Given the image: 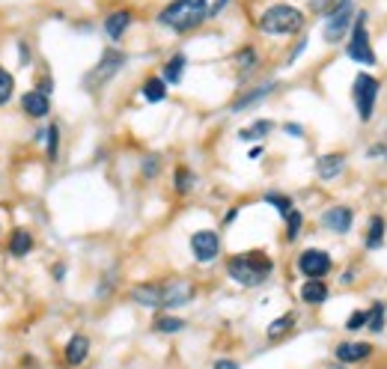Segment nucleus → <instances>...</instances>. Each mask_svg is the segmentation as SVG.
I'll return each mask as SVG.
<instances>
[{"mask_svg": "<svg viewBox=\"0 0 387 369\" xmlns=\"http://www.w3.org/2000/svg\"><path fill=\"white\" fill-rule=\"evenodd\" d=\"M227 274H230L232 283H239L244 289H254V286H262L274 274V262L262 250L235 253V257L227 259Z\"/></svg>", "mask_w": 387, "mask_h": 369, "instance_id": "f257e3e1", "label": "nucleus"}, {"mask_svg": "<svg viewBox=\"0 0 387 369\" xmlns=\"http://www.w3.org/2000/svg\"><path fill=\"white\" fill-rule=\"evenodd\" d=\"M209 18V4L206 0H170V4L158 12V24L170 27L176 33H188L199 27Z\"/></svg>", "mask_w": 387, "mask_h": 369, "instance_id": "f03ea898", "label": "nucleus"}, {"mask_svg": "<svg viewBox=\"0 0 387 369\" xmlns=\"http://www.w3.org/2000/svg\"><path fill=\"white\" fill-rule=\"evenodd\" d=\"M304 27V12L292 4H274L259 15V30L268 36H289Z\"/></svg>", "mask_w": 387, "mask_h": 369, "instance_id": "7ed1b4c3", "label": "nucleus"}, {"mask_svg": "<svg viewBox=\"0 0 387 369\" xmlns=\"http://www.w3.org/2000/svg\"><path fill=\"white\" fill-rule=\"evenodd\" d=\"M355 0H336V4L324 12V42L328 45H340L348 33H352V24H355Z\"/></svg>", "mask_w": 387, "mask_h": 369, "instance_id": "20e7f679", "label": "nucleus"}, {"mask_svg": "<svg viewBox=\"0 0 387 369\" xmlns=\"http://www.w3.org/2000/svg\"><path fill=\"white\" fill-rule=\"evenodd\" d=\"M346 57L360 63V66H376V51L369 45V33H367V12H358L352 33L346 42Z\"/></svg>", "mask_w": 387, "mask_h": 369, "instance_id": "39448f33", "label": "nucleus"}, {"mask_svg": "<svg viewBox=\"0 0 387 369\" xmlns=\"http://www.w3.org/2000/svg\"><path fill=\"white\" fill-rule=\"evenodd\" d=\"M379 93H381L379 78H372V75H367V72H360L358 78H355V84H352V98H355V108H358L360 122H369V119H372Z\"/></svg>", "mask_w": 387, "mask_h": 369, "instance_id": "423d86ee", "label": "nucleus"}, {"mask_svg": "<svg viewBox=\"0 0 387 369\" xmlns=\"http://www.w3.org/2000/svg\"><path fill=\"white\" fill-rule=\"evenodd\" d=\"M122 66H126V54H122V51H117V48H107L105 54H102V60H98V66H96L93 72H86V78H84L86 90H96V86L110 84V81H114V75H117Z\"/></svg>", "mask_w": 387, "mask_h": 369, "instance_id": "0eeeda50", "label": "nucleus"}, {"mask_svg": "<svg viewBox=\"0 0 387 369\" xmlns=\"http://www.w3.org/2000/svg\"><path fill=\"white\" fill-rule=\"evenodd\" d=\"M194 292H197V289H194L191 280H182V277L161 280V313L191 304V301H194Z\"/></svg>", "mask_w": 387, "mask_h": 369, "instance_id": "6e6552de", "label": "nucleus"}, {"mask_svg": "<svg viewBox=\"0 0 387 369\" xmlns=\"http://www.w3.org/2000/svg\"><path fill=\"white\" fill-rule=\"evenodd\" d=\"M334 259L319 247H307L298 253V271H301L307 280H324V274H331Z\"/></svg>", "mask_w": 387, "mask_h": 369, "instance_id": "1a4fd4ad", "label": "nucleus"}, {"mask_svg": "<svg viewBox=\"0 0 387 369\" xmlns=\"http://www.w3.org/2000/svg\"><path fill=\"white\" fill-rule=\"evenodd\" d=\"M191 253L197 262H215L221 257V235L211 230H199L191 235Z\"/></svg>", "mask_w": 387, "mask_h": 369, "instance_id": "9d476101", "label": "nucleus"}, {"mask_svg": "<svg viewBox=\"0 0 387 369\" xmlns=\"http://www.w3.org/2000/svg\"><path fill=\"white\" fill-rule=\"evenodd\" d=\"M352 224H355V212L348 206H331V209L322 212V226H324V230H331V233H336V235L348 233V230H352Z\"/></svg>", "mask_w": 387, "mask_h": 369, "instance_id": "9b49d317", "label": "nucleus"}, {"mask_svg": "<svg viewBox=\"0 0 387 369\" xmlns=\"http://www.w3.org/2000/svg\"><path fill=\"white\" fill-rule=\"evenodd\" d=\"M21 110H24V117H30V119H45L48 113H51V96H45L33 86V90L21 96Z\"/></svg>", "mask_w": 387, "mask_h": 369, "instance_id": "f8f14e48", "label": "nucleus"}, {"mask_svg": "<svg viewBox=\"0 0 387 369\" xmlns=\"http://www.w3.org/2000/svg\"><path fill=\"white\" fill-rule=\"evenodd\" d=\"M131 301L149 310H161V280H149V283H137L131 289Z\"/></svg>", "mask_w": 387, "mask_h": 369, "instance_id": "ddd939ff", "label": "nucleus"}, {"mask_svg": "<svg viewBox=\"0 0 387 369\" xmlns=\"http://www.w3.org/2000/svg\"><path fill=\"white\" fill-rule=\"evenodd\" d=\"M131 21H134V15H131V9H114L110 15L105 18V36L110 42H119L122 36H126V30L131 27Z\"/></svg>", "mask_w": 387, "mask_h": 369, "instance_id": "4468645a", "label": "nucleus"}, {"mask_svg": "<svg viewBox=\"0 0 387 369\" xmlns=\"http://www.w3.org/2000/svg\"><path fill=\"white\" fill-rule=\"evenodd\" d=\"M86 358H90V337L86 334H72L66 349H63V361L69 366H81L86 363Z\"/></svg>", "mask_w": 387, "mask_h": 369, "instance_id": "2eb2a0df", "label": "nucleus"}, {"mask_svg": "<svg viewBox=\"0 0 387 369\" xmlns=\"http://www.w3.org/2000/svg\"><path fill=\"white\" fill-rule=\"evenodd\" d=\"M343 170H346V155H343V152H328V155H322L316 161V176L324 179V182L336 179Z\"/></svg>", "mask_w": 387, "mask_h": 369, "instance_id": "dca6fc26", "label": "nucleus"}, {"mask_svg": "<svg viewBox=\"0 0 387 369\" xmlns=\"http://www.w3.org/2000/svg\"><path fill=\"white\" fill-rule=\"evenodd\" d=\"M334 354L340 363H360L372 354V346L369 342H340V346L334 349Z\"/></svg>", "mask_w": 387, "mask_h": 369, "instance_id": "f3484780", "label": "nucleus"}, {"mask_svg": "<svg viewBox=\"0 0 387 369\" xmlns=\"http://www.w3.org/2000/svg\"><path fill=\"white\" fill-rule=\"evenodd\" d=\"M298 295H301V301L310 304V307H319V304H324V301L331 298V289H328L324 280H304Z\"/></svg>", "mask_w": 387, "mask_h": 369, "instance_id": "a211bd4d", "label": "nucleus"}, {"mask_svg": "<svg viewBox=\"0 0 387 369\" xmlns=\"http://www.w3.org/2000/svg\"><path fill=\"white\" fill-rule=\"evenodd\" d=\"M30 250H33V233H30V230H24V226L12 230V235H9V257L24 259Z\"/></svg>", "mask_w": 387, "mask_h": 369, "instance_id": "6ab92c4d", "label": "nucleus"}, {"mask_svg": "<svg viewBox=\"0 0 387 369\" xmlns=\"http://www.w3.org/2000/svg\"><path fill=\"white\" fill-rule=\"evenodd\" d=\"M274 86H277V84H274V81H268V84H262V86H254V90H247L242 98H235L232 101V113H239V110H247V108H251V105H256V101H262V98H265V96H271L274 93Z\"/></svg>", "mask_w": 387, "mask_h": 369, "instance_id": "aec40b11", "label": "nucleus"}, {"mask_svg": "<svg viewBox=\"0 0 387 369\" xmlns=\"http://www.w3.org/2000/svg\"><path fill=\"white\" fill-rule=\"evenodd\" d=\"M232 66H235V72H239V75L254 72V69L259 66V54H256V48H254V45L239 48V51L232 54Z\"/></svg>", "mask_w": 387, "mask_h": 369, "instance_id": "412c9836", "label": "nucleus"}, {"mask_svg": "<svg viewBox=\"0 0 387 369\" xmlns=\"http://www.w3.org/2000/svg\"><path fill=\"white\" fill-rule=\"evenodd\" d=\"M185 69H188V57H185V54H173V57L167 60L164 72H161V78H164L167 86H170V84H182Z\"/></svg>", "mask_w": 387, "mask_h": 369, "instance_id": "4be33fe9", "label": "nucleus"}, {"mask_svg": "<svg viewBox=\"0 0 387 369\" xmlns=\"http://www.w3.org/2000/svg\"><path fill=\"white\" fill-rule=\"evenodd\" d=\"M152 330L155 334H179V330H185V319H179L176 313H158Z\"/></svg>", "mask_w": 387, "mask_h": 369, "instance_id": "5701e85b", "label": "nucleus"}, {"mask_svg": "<svg viewBox=\"0 0 387 369\" xmlns=\"http://www.w3.org/2000/svg\"><path fill=\"white\" fill-rule=\"evenodd\" d=\"M140 93H143V98L149 101V105H161V101L167 98V84H164V78H146Z\"/></svg>", "mask_w": 387, "mask_h": 369, "instance_id": "b1692460", "label": "nucleus"}, {"mask_svg": "<svg viewBox=\"0 0 387 369\" xmlns=\"http://www.w3.org/2000/svg\"><path fill=\"white\" fill-rule=\"evenodd\" d=\"M295 322H298L295 313H283V316H277V319H274V322L265 328V337H268L271 342L280 339V337H286V334H289V330L295 328Z\"/></svg>", "mask_w": 387, "mask_h": 369, "instance_id": "393cba45", "label": "nucleus"}, {"mask_svg": "<svg viewBox=\"0 0 387 369\" xmlns=\"http://www.w3.org/2000/svg\"><path fill=\"white\" fill-rule=\"evenodd\" d=\"M384 218L381 214H372L369 218V233H367V250H379L384 245Z\"/></svg>", "mask_w": 387, "mask_h": 369, "instance_id": "a878e982", "label": "nucleus"}, {"mask_svg": "<svg viewBox=\"0 0 387 369\" xmlns=\"http://www.w3.org/2000/svg\"><path fill=\"white\" fill-rule=\"evenodd\" d=\"M45 152H48V161L60 158V125L57 122H51L45 129Z\"/></svg>", "mask_w": 387, "mask_h": 369, "instance_id": "bb28decb", "label": "nucleus"}, {"mask_svg": "<svg viewBox=\"0 0 387 369\" xmlns=\"http://www.w3.org/2000/svg\"><path fill=\"white\" fill-rule=\"evenodd\" d=\"M173 188H176L179 197L191 194V188H194V173H191L188 167H176V173H173Z\"/></svg>", "mask_w": 387, "mask_h": 369, "instance_id": "cd10ccee", "label": "nucleus"}, {"mask_svg": "<svg viewBox=\"0 0 387 369\" xmlns=\"http://www.w3.org/2000/svg\"><path fill=\"white\" fill-rule=\"evenodd\" d=\"M271 129H274V122H271V119H256L254 125H247V129H242V131H239V137H242V140H262V137H265Z\"/></svg>", "mask_w": 387, "mask_h": 369, "instance_id": "c85d7f7f", "label": "nucleus"}, {"mask_svg": "<svg viewBox=\"0 0 387 369\" xmlns=\"http://www.w3.org/2000/svg\"><path fill=\"white\" fill-rule=\"evenodd\" d=\"M384 304L381 301H376V304H372V307H369V313H367V328L369 330H376V334H381V330H384Z\"/></svg>", "mask_w": 387, "mask_h": 369, "instance_id": "c756f323", "label": "nucleus"}, {"mask_svg": "<svg viewBox=\"0 0 387 369\" xmlns=\"http://www.w3.org/2000/svg\"><path fill=\"white\" fill-rule=\"evenodd\" d=\"M301 226H304V214L292 209L289 214H286V241H295L298 235H301Z\"/></svg>", "mask_w": 387, "mask_h": 369, "instance_id": "7c9ffc66", "label": "nucleus"}, {"mask_svg": "<svg viewBox=\"0 0 387 369\" xmlns=\"http://www.w3.org/2000/svg\"><path fill=\"white\" fill-rule=\"evenodd\" d=\"M12 93H15V78H12V72H6L0 66V108L12 98Z\"/></svg>", "mask_w": 387, "mask_h": 369, "instance_id": "2f4dec72", "label": "nucleus"}, {"mask_svg": "<svg viewBox=\"0 0 387 369\" xmlns=\"http://www.w3.org/2000/svg\"><path fill=\"white\" fill-rule=\"evenodd\" d=\"M262 200H265L268 206H274V209H277V212L283 214V218H286V214H289V212L295 209V206H292V197H286V194H265Z\"/></svg>", "mask_w": 387, "mask_h": 369, "instance_id": "473e14b6", "label": "nucleus"}, {"mask_svg": "<svg viewBox=\"0 0 387 369\" xmlns=\"http://www.w3.org/2000/svg\"><path fill=\"white\" fill-rule=\"evenodd\" d=\"M161 170V158L158 155H149L143 161V179H155V173Z\"/></svg>", "mask_w": 387, "mask_h": 369, "instance_id": "72a5a7b5", "label": "nucleus"}, {"mask_svg": "<svg viewBox=\"0 0 387 369\" xmlns=\"http://www.w3.org/2000/svg\"><path fill=\"white\" fill-rule=\"evenodd\" d=\"M346 328H348V330H360V328H367V313H364V310L352 313V316L346 319Z\"/></svg>", "mask_w": 387, "mask_h": 369, "instance_id": "f704fd0d", "label": "nucleus"}, {"mask_svg": "<svg viewBox=\"0 0 387 369\" xmlns=\"http://www.w3.org/2000/svg\"><path fill=\"white\" fill-rule=\"evenodd\" d=\"M230 4V0H215V4H211L209 6V18H218L221 15V12H223V6H227Z\"/></svg>", "mask_w": 387, "mask_h": 369, "instance_id": "c9c22d12", "label": "nucleus"}, {"mask_svg": "<svg viewBox=\"0 0 387 369\" xmlns=\"http://www.w3.org/2000/svg\"><path fill=\"white\" fill-rule=\"evenodd\" d=\"M283 131H286V134H292V137H304V129H301L298 122H286V125H283Z\"/></svg>", "mask_w": 387, "mask_h": 369, "instance_id": "e433bc0d", "label": "nucleus"}, {"mask_svg": "<svg viewBox=\"0 0 387 369\" xmlns=\"http://www.w3.org/2000/svg\"><path fill=\"white\" fill-rule=\"evenodd\" d=\"M36 90H39V93H45V96H51V90H54L51 78H48V75H45V78H39V86H36Z\"/></svg>", "mask_w": 387, "mask_h": 369, "instance_id": "4c0bfd02", "label": "nucleus"}, {"mask_svg": "<svg viewBox=\"0 0 387 369\" xmlns=\"http://www.w3.org/2000/svg\"><path fill=\"white\" fill-rule=\"evenodd\" d=\"M304 48H307V36H304V39H301V42H298V45L292 48V54H289V60H286V63H295L298 57H301V51H304Z\"/></svg>", "mask_w": 387, "mask_h": 369, "instance_id": "58836bf2", "label": "nucleus"}, {"mask_svg": "<svg viewBox=\"0 0 387 369\" xmlns=\"http://www.w3.org/2000/svg\"><path fill=\"white\" fill-rule=\"evenodd\" d=\"M211 369H239V363L230 361V358H221V361H215V366H211Z\"/></svg>", "mask_w": 387, "mask_h": 369, "instance_id": "ea45409f", "label": "nucleus"}, {"mask_svg": "<svg viewBox=\"0 0 387 369\" xmlns=\"http://www.w3.org/2000/svg\"><path fill=\"white\" fill-rule=\"evenodd\" d=\"M51 274H54V280H63V277H66V265H63V262H60V265H54V268H51Z\"/></svg>", "mask_w": 387, "mask_h": 369, "instance_id": "a19ab883", "label": "nucleus"}, {"mask_svg": "<svg viewBox=\"0 0 387 369\" xmlns=\"http://www.w3.org/2000/svg\"><path fill=\"white\" fill-rule=\"evenodd\" d=\"M235 218H239V209H230V212H227V218H223V226H230Z\"/></svg>", "mask_w": 387, "mask_h": 369, "instance_id": "79ce46f5", "label": "nucleus"}, {"mask_svg": "<svg viewBox=\"0 0 387 369\" xmlns=\"http://www.w3.org/2000/svg\"><path fill=\"white\" fill-rule=\"evenodd\" d=\"M247 158H251V161H259V158H262V146H254L251 152H247Z\"/></svg>", "mask_w": 387, "mask_h": 369, "instance_id": "37998d69", "label": "nucleus"}]
</instances>
